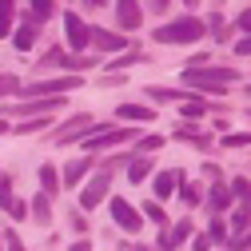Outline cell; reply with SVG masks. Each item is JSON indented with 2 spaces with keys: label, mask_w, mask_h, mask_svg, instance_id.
Returning <instances> with one entry per match:
<instances>
[{
  "label": "cell",
  "mask_w": 251,
  "mask_h": 251,
  "mask_svg": "<svg viewBox=\"0 0 251 251\" xmlns=\"http://www.w3.org/2000/svg\"><path fill=\"white\" fill-rule=\"evenodd\" d=\"M183 84L187 88H196V92H224L227 84H235V68H187L183 72Z\"/></svg>",
  "instance_id": "6da1fadb"
},
{
  "label": "cell",
  "mask_w": 251,
  "mask_h": 251,
  "mask_svg": "<svg viewBox=\"0 0 251 251\" xmlns=\"http://www.w3.org/2000/svg\"><path fill=\"white\" fill-rule=\"evenodd\" d=\"M68 251H92V247H88V243H84V239H80V243H72V247H68Z\"/></svg>",
  "instance_id": "f35d334b"
},
{
  "label": "cell",
  "mask_w": 251,
  "mask_h": 251,
  "mask_svg": "<svg viewBox=\"0 0 251 251\" xmlns=\"http://www.w3.org/2000/svg\"><path fill=\"white\" fill-rule=\"evenodd\" d=\"M247 227H251V203H243V207L235 211V219H231V239H235V235H243Z\"/></svg>",
  "instance_id": "d6986e66"
},
{
  "label": "cell",
  "mask_w": 251,
  "mask_h": 251,
  "mask_svg": "<svg viewBox=\"0 0 251 251\" xmlns=\"http://www.w3.org/2000/svg\"><path fill=\"white\" fill-rule=\"evenodd\" d=\"M40 187H44V196L60 192V172H56L52 164H44V168H40Z\"/></svg>",
  "instance_id": "ac0fdd59"
},
{
  "label": "cell",
  "mask_w": 251,
  "mask_h": 251,
  "mask_svg": "<svg viewBox=\"0 0 251 251\" xmlns=\"http://www.w3.org/2000/svg\"><path fill=\"white\" fill-rule=\"evenodd\" d=\"M187 235H192V224H187V219H179L176 227H164V231H160V251H176Z\"/></svg>",
  "instance_id": "30bf717a"
},
{
  "label": "cell",
  "mask_w": 251,
  "mask_h": 251,
  "mask_svg": "<svg viewBox=\"0 0 251 251\" xmlns=\"http://www.w3.org/2000/svg\"><path fill=\"white\" fill-rule=\"evenodd\" d=\"M52 12H56V0H32V16L36 20H48Z\"/></svg>",
  "instance_id": "cb8c5ba5"
},
{
  "label": "cell",
  "mask_w": 251,
  "mask_h": 251,
  "mask_svg": "<svg viewBox=\"0 0 251 251\" xmlns=\"http://www.w3.org/2000/svg\"><path fill=\"white\" fill-rule=\"evenodd\" d=\"M203 20H196V16H179V20H172V24H164V28H155V40L160 44H192V40H203Z\"/></svg>",
  "instance_id": "7a4b0ae2"
},
{
  "label": "cell",
  "mask_w": 251,
  "mask_h": 251,
  "mask_svg": "<svg viewBox=\"0 0 251 251\" xmlns=\"http://www.w3.org/2000/svg\"><path fill=\"white\" fill-rule=\"evenodd\" d=\"M12 8H16V0H0V12H8V16H12Z\"/></svg>",
  "instance_id": "74e56055"
},
{
  "label": "cell",
  "mask_w": 251,
  "mask_h": 251,
  "mask_svg": "<svg viewBox=\"0 0 251 251\" xmlns=\"http://www.w3.org/2000/svg\"><path fill=\"white\" fill-rule=\"evenodd\" d=\"M88 44H96V48H104V52H120V48H124V36L104 32V28H92V40H88Z\"/></svg>",
  "instance_id": "4fadbf2b"
},
{
  "label": "cell",
  "mask_w": 251,
  "mask_h": 251,
  "mask_svg": "<svg viewBox=\"0 0 251 251\" xmlns=\"http://www.w3.org/2000/svg\"><path fill=\"white\" fill-rule=\"evenodd\" d=\"M144 215L155 219V224H164V207H160V203H144Z\"/></svg>",
  "instance_id": "83f0119b"
},
{
  "label": "cell",
  "mask_w": 251,
  "mask_h": 251,
  "mask_svg": "<svg viewBox=\"0 0 251 251\" xmlns=\"http://www.w3.org/2000/svg\"><path fill=\"white\" fill-rule=\"evenodd\" d=\"M235 56H251V36H243V40L235 44Z\"/></svg>",
  "instance_id": "d590c367"
},
{
  "label": "cell",
  "mask_w": 251,
  "mask_h": 251,
  "mask_svg": "<svg viewBox=\"0 0 251 251\" xmlns=\"http://www.w3.org/2000/svg\"><path fill=\"white\" fill-rule=\"evenodd\" d=\"M88 168H92V160H88V155H80V160H72L68 168H64V176H60V179H64V187H76L84 176H88Z\"/></svg>",
  "instance_id": "7c38bea8"
},
{
  "label": "cell",
  "mask_w": 251,
  "mask_h": 251,
  "mask_svg": "<svg viewBox=\"0 0 251 251\" xmlns=\"http://www.w3.org/2000/svg\"><path fill=\"white\" fill-rule=\"evenodd\" d=\"M183 116L187 120H200V116H207V104L203 100H183Z\"/></svg>",
  "instance_id": "d4e9b609"
},
{
  "label": "cell",
  "mask_w": 251,
  "mask_h": 251,
  "mask_svg": "<svg viewBox=\"0 0 251 251\" xmlns=\"http://www.w3.org/2000/svg\"><path fill=\"white\" fill-rule=\"evenodd\" d=\"M8 92H20V76L16 72H0V100H4Z\"/></svg>",
  "instance_id": "7402d4cb"
},
{
  "label": "cell",
  "mask_w": 251,
  "mask_h": 251,
  "mask_svg": "<svg viewBox=\"0 0 251 251\" xmlns=\"http://www.w3.org/2000/svg\"><path fill=\"white\" fill-rule=\"evenodd\" d=\"M8 247H12V251H24V247H20V239H16V235H8Z\"/></svg>",
  "instance_id": "ab89813d"
},
{
  "label": "cell",
  "mask_w": 251,
  "mask_h": 251,
  "mask_svg": "<svg viewBox=\"0 0 251 251\" xmlns=\"http://www.w3.org/2000/svg\"><path fill=\"white\" fill-rule=\"evenodd\" d=\"M179 200H183V203H200V192H196V187H183Z\"/></svg>",
  "instance_id": "e575fe53"
},
{
  "label": "cell",
  "mask_w": 251,
  "mask_h": 251,
  "mask_svg": "<svg viewBox=\"0 0 251 251\" xmlns=\"http://www.w3.org/2000/svg\"><path fill=\"white\" fill-rule=\"evenodd\" d=\"M227 192H231V196H239L243 203H251V179H243V176H239V179L227 187Z\"/></svg>",
  "instance_id": "603a6c76"
},
{
  "label": "cell",
  "mask_w": 251,
  "mask_h": 251,
  "mask_svg": "<svg viewBox=\"0 0 251 251\" xmlns=\"http://www.w3.org/2000/svg\"><path fill=\"white\" fill-rule=\"evenodd\" d=\"M151 8H155V12H164V8H168V0H151Z\"/></svg>",
  "instance_id": "60d3db41"
},
{
  "label": "cell",
  "mask_w": 251,
  "mask_h": 251,
  "mask_svg": "<svg viewBox=\"0 0 251 251\" xmlns=\"http://www.w3.org/2000/svg\"><path fill=\"white\" fill-rule=\"evenodd\" d=\"M4 211H8V215H12V219H24V215H28V207H24V203H20V200H12V203H8V207H4Z\"/></svg>",
  "instance_id": "4dcf8cb0"
},
{
  "label": "cell",
  "mask_w": 251,
  "mask_h": 251,
  "mask_svg": "<svg viewBox=\"0 0 251 251\" xmlns=\"http://www.w3.org/2000/svg\"><path fill=\"white\" fill-rule=\"evenodd\" d=\"M32 215H36V224H48V219H52V203H48V196H44V192L32 200Z\"/></svg>",
  "instance_id": "ffe728a7"
},
{
  "label": "cell",
  "mask_w": 251,
  "mask_h": 251,
  "mask_svg": "<svg viewBox=\"0 0 251 251\" xmlns=\"http://www.w3.org/2000/svg\"><path fill=\"white\" fill-rule=\"evenodd\" d=\"M56 68H68V72H88V68H96V60H92V56H60V64Z\"/></svg>",
  "instance_id": "9a60e30c"
},
{
  "label": "cell",
  "mask_w": 251,
  "mask_h": 251,
  "mask_svg": "<svg viewBox=\"0 0 251 251\" xmlns=\"http://www.w3.org/2000/svg\"><path fill=\"white\" fill-rule=\"evenodd\" d=\"M231 251H251V231L243 239H231Z\"/></svg>",
  "instance_id": "836d02e7"
},
{
  "label": "cell",
  "mask_w": 251,
  "mask_h": 251,
  "mask_svg": "<svg viewBox=\"0 0 251 251\" xmlns=\"http://www.w3.org/2000/svg\"><path fill=\"white\" fill-rule=\"evenodd\" d=\"M207 239H211V243H215V239H227V227H224V219H215V224H211Z\"/></svg>",
  "instance_id": "f1b7e54d"
},
{
  "label": "cell",
  "mask_w": 251,
  "mask_h": 251,
  "mask_svg": "<svg viewBox=\"0 0 251 251\" xmlns=\"http://www.w3.org/2000/svg\"><path fill=\"white\" fill-rule=\"evenodd\" d=\"M108 187H112V172H96V176H92V183L84 187V196H80V203H84V211H92V207H96L104 196H108Z\"/></svg>",
  "instance_id": "277c9868"
},
{
  "label": "cell",
  "mask_w": 251,
  "mask_h": 251,
  "mask_svg": "<svg viewBox=\"0 0 251 251\" xmlns=\"http://www.w3.org/2000/svg\"><path fill=\"white\" fill-rule=\"evenodd\" d=\"M124 140H132L128 128H112V132H96V136H88L84 148L88 151H96V148H112V144H124Z\"/></svg>",
  "instance_id": "ba28073f"
},
{
  "label": "cell",
  "mask_w": 251,
  "mask_h": 251,
  "mask_svg": "<svg viewBox=\"0 0 251 251\" xmlns=\"http://www.w3.org/2000/svg\"><path fill=\"white\" fill-rule=\"evenodd\" d=\"M80 88V76H52V80H32L20 84V100H44V96H60V92Z\"/></svg>",
  "instance_id": "3957f363"
},
{
  "label": "cell",
  "mask_w": 251,
  "mask_h": 251,
  "mask_svg": "<svg viewBox=\"0 0 251 251\" xmlns=\"http://www.w3.org/2000/svg\"><path fill=\"white\" fill-rule=\"evenodd\" d=\"M112 219L120 224V231H140V224H144L140 211H136L128 200H112Z\"/></svg>",
  "instance_id": "5b68a950"
},
{
  "label": "cell",
  "mask_w": 251,
  "mask_h": 251,
  "mask_svg": "<svg viewBox=\"0 0 251 251\" xmlns=\"http://www.w3.org/2000/svg\"><path fill=\"white\" fill-rule=\"evenodd\" d=\"M44 128V120H28V124H16V132L20 136H28V132H40Z\"/></svg>",
  "instance_id": "f546056e"
},
{
  "label": "cell",
  "mask_w": 251,
  "mask_h": 251,
  "mask_svg": "<svg viewBox=\"0 0 251 251\" xmlns=\"http://www.w3.org/2000/svg\"><path fill=\"white\" fill-rule=\"evenodd\" d=\"M192 247H196V251H211V239H207V235H196V243H192Z\"/></svg>",
  "instance_id": "8d00e7d4"
},
{
  "label": "cell",
  "mask_w": 251,
  "mask_h": 251,
  "mask_svg": "<svg viewBox=\"0 0 251 251\" xmlns=\"http://www.w3.org/2000/svg\"><path fill=\"white\" fill-rule=\"evenodd\" d=\"M183 4H200V0H183Z\"/></svg>",
  "instance_id": "ee69618b"
},
{
  "label": "cell",
  "mask_w": 251,
  "mask_h": 251,
  "mask_svg": "<svg viewBox=\"0 0 251 251\" xmlns=\"http://www.w3.org/2000/svg\"><path fill=\"white\" fill-rule=\"evenodd\" d=\"M235 28H239V32H247V36H251V8H243V12L235 16Z\"/></svg>",
  "instance_id": "4316f807"
},
{
  "label": "cell",
  "mask_w": 251,
  "mask_h": 251,
  "mask_svg": "<svg viewBox=\"0 0 251 251\" xmlns=\"http://www.w3.org/2000/svg\"><path fill=\"white\" fill-rule=\"evenodd\" d=\"M0 36H12V16L0 12Z\"/></svg>",
  "instance_id": "d6a6232c"
},
{
  "label": "cell",
  "mask_w": 251,
  "mask_h": 251,
  "mask_svg": "<svg viewBox=\"0 0 251 251\" xmlns=\"http://www.w3.org/2000/svg\"><path fill=\"white\" fill-rule=\"evenodd\" d=\"M224 144H227V148H247L251 136H224Z\"/></svg>",
  "instance_id": "1f68e13d"
},
{
  "label": "cell",
  "mask_w": 251,
  "mask_h": 251,
  "mask_svg": "<svg viewBox=\"0 0 251 251\" xmlns=\"http://www.w3.org/2000/svg\"><path fill=\"white\" fill-rule=\"evenodd\" d=\"M64 32H68V44L80 52V48L92 40V24H84L76 12H64Z\"/></svg>",
  "instance_id": "8992f818"
},
{
  "label": "cell",
  "mask_w": 251,
  "mask_h": 251,
  "mask_svg": "<svg viewBox=\"0 0 251 251\" xmlns=\"http://www.w3.org/2000/svg\"><path fill=\"white\" fill-rule=\"evenodd\" d=\"M179 187H183V176L179 172H160V176H155V200H172Z\"/></svg>",
  "instance_id": "8fae6325"
},
{
  "label": "cell",
  "mask_w": 251,
  "mask_h": 251,
  "mask_svg": "<svg viewBox=\"0 0 251 251\" xmlns=\"http://www.w3.org/2000/svg\"><path fill=\"white\" fill-rule=\"evenodd\" d=\"M84 4H88V8H100V4H104V0H84Z\"/></svg>",
  "instance_id": "b9f144b4"
},
{
  "label": "cell",
  "mask_w": 251,
  "mask_h": 251,
  "mask_svg": "<svg viewBox=\"0 0 251 251\" xmlns=\"http://www.w3.org/2000/svg\"><path fill=\"white\" fill-rule=\"evenodd\" d=\"M160 144H164V136H144V140L136 144V155H140V151H155Z\"/></svg>",
  "instance_id": "484cf974"
},
{
  "label": "cell",
  "mask_w": 251,
  "mask_h": 251,
  "mask_svg": "<svg viewBox=\"0 0 251 251\" xmlns=\"http://www.w3.org/2000/svg\"><path fill=\"white\" fill-rule=\"evenodd\" d=\"M140 0H116V24L120 28H128V32H132V28H140Z\"/></svg>",
  "instance_id": "52a82bcc"
},
{
  "label": "cell",
  "mask_w": 251,
  "mask_h": 251,
  "mask_svg": "<svg viewBox=\"0 0 251 251\" xmlns=\"http://www.w3.org/2000/svg\"><path fill=\"white\" fill-rule=\"evenodd\" d=\"M148 176H151V160H148V155H136V160L128 164V179L140 183V179H148Z\"/></svg>",
  "instance_id": "e0dca14e"
},
{
  "label": "cell",
  "mask_w": 251,
  "mask_h": 251,
  "mask_svg": "<svg viewBox=\"0 0 251 251\" xmlns=\"http://www.w3.org/2000/svg\"><path fill=\"white\" fill-rule=\"evenodd\" d=\"M227 200H231L227 187H211V192H207V207H211V211H224V207H227Z\"/></svg>",
  "instance_id": "44dd1931"
},
{
  "label": "cell",
  "mask_w": 251,
  "mask_h": 251,
  "mask_svg": "<svg viewBox=\"0 0 251 251\" xmlns=\"http://www.w3.org/2000/svg\"><path fill=\"white\" fill-rule=\"evenodd\" d=\"M116 116H120V120H140V124H151V120H155V112L144 108V104H120Z\"/></svg>",
  "instance_id": "5bb4252c"
},
{
  "label": "cell",
  "mask_w": 251,
  "mask_h": 251,
  "mask_svg": "<svg viewBox=\"0 0 251 251\" xmlns=\"http://www.w3.org/2000/svg\"><path fill=\"white\" fill-rule=\"evenodd\" d=\"M36 32H40V20H36V16H24V24L12 32V44H16L20 52H28V48L36 44Z\"/></svg>",
  "instance_id": "9c48e42d"
},
{
  "label": "cell",
  "mask_w": 251,
  "mask_h": 251,
  "mask_svg": "<svg viewBox=\"0 0 251 251\" xmlns=\"http://www.w3.org/2000/svg\"><path fill=\"white\" fill-rule=\"evenodd\" d=\"M4 132H8V124H4V120H0V136H4Z\"/></svg>",
  "instance_id": "7bdbcfd3"
},
{
  "label": "cell",
  "mask_w": 251,
  "mask_h": 251,
  "mask_svg": "<svg viewBox=\"0 0 251 251\" xmlns=\"http://www.w3.org/2000/svg\"><path fill=\"white\" fill-rule=\"evenodd\" d=\"M144 60H148V56H144L140 48H132V52H124L120 60H108V72H120V68H132V64H144Z\"/></svg>",
  "instance_id": "2e32d148"
},
{
  "label": "cell",
  "mask_w": 251,
  "mask_h": 251,
  "mask_svg": "<svg viewBox=\"0 0 251 251\" xmlns=\"http://www.w3.org/2000/svg\"><path fill=\"white\" fill-rule=\"evenodd\" d=\"M140 251H148V247H140Z\"/></svg>",
  "instance_id": "f6af8a7d"
}]
</instances>
